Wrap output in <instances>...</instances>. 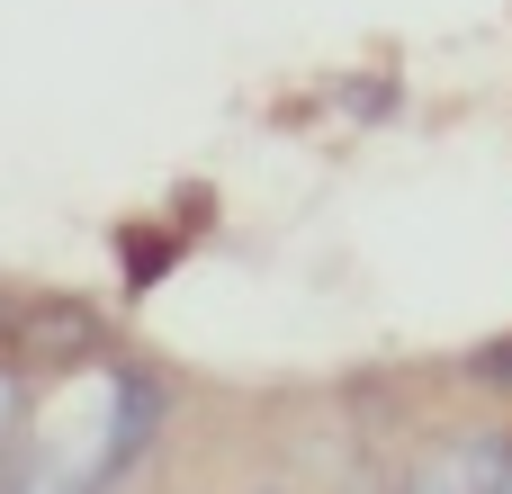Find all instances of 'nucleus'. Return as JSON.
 <instances>
[{
    "mask_svg": "<svg viewBox=\"0 0 512 494\" xmlns=\"http://www.w3.org/2000/svg\"><path fill=\"white\" fill-rule=\"evenodd\" d=\"M162 414H171V387L153 369H117L108 378V414H99V486H117L153 441H162Z\"/></svg>",
    "mask_w": 512,
    "mask_h": 494,
    "instance_id": "1",
    "label": "nucleus"
},
{
    "mask_svg": "<svg viewBox=\"0 0 512 494\" xmlns=\"http://www.w3.org/2000/svg\"><path fill=\"white\" fill-rule=\"evenodd\" d=\"M450 468H459V486H468V494H512V441H504V432H477V441L450 450Z\"/></svg>",
    "mask_w": 512,
    "mask_h": 494,
    "instance_id": "2",
    "label": "nucleus"
},
{
    "mask_svg": "<svg viewBox=\"0 0 512 494\" xmlns=\"http://www.w3.org/2000/svg\"><path fill=\"white\" fill-rule=\"evenodd\" d=\"M468 378H477V387H512V342H486V351L468 360Z\"/></svg>",
    "mask_w": 512,
    "mask_h": 494,
    "instance_id": "3",
    "label": "nucleus"
},
{
    "mask_svg": "<svg viewBox=\"0 0 512 494\" xmlns=\"http://www.w3.org/2000/svg\"><path fill=\"white\" fill-rule=\"evenodd\" d=\"M405 494H468V486H459V468H450V459H432V468H414V477H405Z\"/></svg>",
    "mask_w": 512,
    "mask_h": 494,
    "instance_id": "4",
    "label": "nucleus"
}]
</instances>
